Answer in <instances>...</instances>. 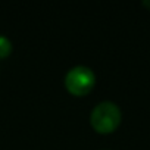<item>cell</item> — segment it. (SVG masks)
Segmentation results:
<instances>
[{
	"instance_id": "6da1fadb",
	"label": "cell",
	"mask_w": 150,
	"mask_h": 150,
	"mask_svg": "<svg viewBox=\"0 0 150 150\" xmlns=\"http://www.w3.org/2000/svg\"><path fill=\"white\" fill-rule=\"evenodd\" d=\"M122 119V112L119 106L110 100L100 102L90 113V124L93 129L99 134L113 132Z\"/></svg>"
},
{
	"instance_id": "7a4b0ae2",
	"label": "cell",
	"mask_w": 150,
	"mask_h": 150,
	"mask_svg": "<svg viewBox=\"0 0 150 150\" xmlns=\"http://www.w3.org/2000/svg\"><path fill=\"white\" fill-rule=\"evenodd\" d=\"M96 86V74L86 65H77L71 68L65 75V87L68 93L77 97L87 96Z\"/></svg>"
},
{
	"instance_id": "3957f363",
	"label": "cell",
	"mask_w": 150,
	"mask_h": 150,
	"mask_svg": "<svg viewBox=\"0 0 150 150\" xmlns=\"http://www.w3.org/2000/svg\"><path fill=\"white\" fill-rule=\"evenodd\" d=\"M13 50V44L12 41L3 35V34H0V59H6Z\"/></svg>"
},
{
	"instance_id": "277c9868",
	"label": "cell",
	"mask_w": 150,
	"mask_h": 150,
	"mask_svg": "<svg viewBox=\"0 0 150 150\" xmlns=\"http://www.w3.org/2000/svg\"><path fill=\"white\" fill-rule=\"evenodd\" d=\"M143 5H144V6H147V8H150V2H149V0H144Z\"/></svg>"
}]
</instances>
